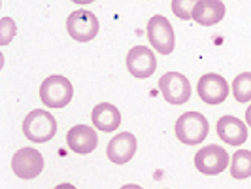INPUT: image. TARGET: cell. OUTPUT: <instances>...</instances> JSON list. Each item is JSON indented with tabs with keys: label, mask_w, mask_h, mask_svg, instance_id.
I'll list each match as a JSON object with an SVG mask.
<instances>
[{
	"label": "cell",
	"mask_w": 251,
	"mask_h": 189,
	"mask_svg": "<svg viewBox=\"0 0 251 189\" xmlns=\"http://www.w3.org/2000/svg\"><path fill=\"white\" fill-rule=\"evenodd\" d=\"M75 4H91V2H95V0H72Z\"/></svg>",
	"instance_id": "23"
},
{
	"label": "cell",
	"mask_w": 251,
	"mask_h": 189,
	"mask_svg": "<svg viewBox=\"0 0 251 189\" xmlns=\"http://www.w3.org/2000/svg\"><path fill=\"white\" fill-rule=\"evenodd\" d=\"M225 4L221 0H199L193 10V19L202 27L217 25L225 17Z\"/></svg>",
	"instance_id": "14"
},
{
	"label": "cell",
	"mask_w": 251,
	"mask_h": 189,
	"mask_svg": "<svg viewBox=\"0 0 251 189\" xmlns=\"http://www.w3.org/2000/svg\"><path fill=\"white\" fill-rule=\"evenodd\" d=\"M230 174L236 180H246L251 176V151L250 150H238L232 153L230 161Z\"/></svg>",
	"instance_id": "16"
},
{
	"label": "cell",
	"mask_w": 251,
	"mask_h": 189,
	"mask_svg": "<svg viewBox=\"0 0 251 189\" xmlns=\"http://www.w3.org/2000/svg\"><path fill=\"white\" fill-rule=\"evenodd\" d=\"M217 135L228 146H240L248 140V125L234 115H223L217 121Z\"/></svg>",
	"instance_id": "13"
},
{
	"label": "cell",
	"mask_w": 251,
	"mask_h": 189,
	"mask_svg": "<svg viewBox=\"0 0 251 189\" xmlns=\"http://www.w3.org/2000/svg\"><path fill=\"white\" fill-rule=\"evenodd\" d=\"M66 30L77 42H91L99 34V19L95 13L85 8L75 10L66 19Z\"/></svg>",
	"instance_id": "5"
},
{
	"label": "cell",
	"mask_w": 251,
	"mask_h": 189,
	"mask_svg": "<svg viewBox=\"0 0 251 189\" xmlns=\"http://www.w3.org/2000/svg\"><path fill=\"white\" fill-rule=\"evenodd\" d=\"M232 93L238 102L251 101V72H242L232 81Z\"/></svg>",
	"instance_id": "17"
},
{
	"label": "cell",
	"mask_w": 251,
	"mask_h": 189,
	"mask_svg": "<svg viewBox=\"0 0 251 189\" xmlns=\"http://www.w3.org/2000/svg\"><path fill=\"white\" fill-rule=\"evenodd\" d=\"M17 32V27L13 23V19L10 17H4L0 21V46H8L12 42V38Z\"/></svg>",
	"instance_id": "19"
},
{
	"label": "cell",
	"mask_w": 251,
	"mask_h": 189,
	"mask_svg": "<svg viewBox=\"0 0 251 189\" xmlns=\"http://www.w3.org/2000/svg\"><path fill=\"white\" fill-rule=\"evenodd\" d=\"M66 144L68 148L79 153V155H87L91 151L97 150L99 146V136H97V131L89 125H75L68 131L66 135Z\"/></svg>",
	"instance_id": "12"
},
{
	"label": "cell",
	"mask_w": 251,
	"mask_h": 189,
	"mask_svg": "<svg viewBox=\"0 0 251 189\" xmlns=\"http://www.w3.org/2000/svg\"><path fill=\"white\" fill-rule=\"evenodd\" d=\"M246 123L251 127V106L248 108V110H246Z\"/></svg>",
	"instance_id": "20"
},
{
	"label": "cell",
	"mask_w": 251,
	"mask_h": 189,
	"mask_svg": "<svg viewBox=\"0 0 251 189\" xmlns=\"http://www.w3.org/2000/svg\"><path fill=\"white\" fill-rule=\"evenodd\" d=\"M208 119L201 112H185L176 121V136L187 146H197L208 136Z\"/></svg>",
	"instance_id": "3"
},
{
	"label": "cell",
	"mask_w": 251,
	"mask_h": 189,
	"mask_svg": "<svg viewBox=\"0 0 251 189\" xmlns=\"http://www.w3.org/2000/svg\"><path fill=\"white\" fill-rule=\"evenodd\" d=\"M195 166L199 172L208 174V176L221 174L228 166V153L221 146H206V148L197 151Z\"/></svg>",
	"instance_id": "7"
},
{
	"label": "cell",
	"mask_w": 251,
	"mask_h": 189,
	"mask_svg": "<svg viewBox=\"0 0 251 189\" xmlns=\"http://www.w3.org/2000/svg\"><path fill=\"white\" fill-rule=\"evenodd\" d=\"M159 89L164 101L170 104H185L191 99V83L183 74L179 72H166L159 80Z\"/></svg>",
	"instance_id": "6"
},
{
	"label": "cell",
	"mask_w": 251,
	"mask_h": 189,
	"mask_svg": "<svg viewBox=\"0 0 251 189\" xmlns=\"http://www.w3.org/2000/svg\"><path fill=\"white\" fill-rule=\"evenodd\" d=\"M12 168L15 176L21 180H32L42 174L44 170V157L34 148H21L15 151L12 159Z\"/></svg>",
	"instance_id": "8"
},
{
	"label": "cell",
	"mask_w": 251,
	"mask_h": 189,
	"mask_svg": "<svg viewBox=\"0 0 251 189\" xmlns=\"http://www.w3.org/2000/svg\"><path fill=\"white\" fill-rule=\"evenodd\" d=\"M23 133L30 142L44 144L57 135V121L48 110H32L23 121Z\"/></svg>",
	"instance_id": "2"
},
{
	"label": "cell",
	"mask_w": 251,
	"mask_h": 189,
	"mask_svg": "<svg viewBox=\"0 0 251 189\" xmlns=\"http://www.w3.org/2000/svg\"><path fill=\"white\" fill-rule=\"evenodd\" d=\"M74 97V87L64 76H50L40 85V99L48 108H64Z\"/></svg>",
	"instance_id": "1"
},
{
	"label": "cell",
	"mask_w": 251,
	"mask_h": 189,
	"mask_svg": "<svg viewBox=\"0 0 251 189\" xmlns=\"http://www.w3.org/2000/svg\"><path fill=\"white\" fill-rule=\"evenodd\" d=\"M121 189H142L140 186H136V184H126V186H123Z\"/></svg>",
	"instance_id": "22"
},
{
	"label": "cell",
	"mask_w": 251,
	"mask_h": 189,
	"mask_svg": "<svg viewBox=\"0 0 251 189\" xmlns=\"http://www.w3.org/2000/svg\"><path fill=\"white\" fill-rule=\"evenodd\" d=\"M199 0H172V12L179 19H193V10Z\"/></svg>",
	"instance_id": "18"
},
{
	"label": "cell",
	"mask_w": 251,
	"mask_h": 189,
	"mask_svg": "<svg viewBox=\"0 0 251 189\" xmlns=\"http://www.w3.org/2000/svg\"><path fill=\"white\" fill-rule=\"evenodd\" d=\"M126 68L136 80H146L150 78L155 68H157V59L155 53L146 48V46H136L128 51L126 55Z\"/></svg>",
	"instance_id": "9"
},
{
	"label": "cell",
	"mask_w": 251,
	"mask_h": 189,
	"mask_svg": "<svg viewBox=\"0 0 251 189\" xmlns=\"http://www.w3.org/2000/svg\"><path fill=\"white\" fill-rule=\"evenodd\" d=\"M91 117H93V125L99 131H104V133H112L121 125V112L113 104H108V102L97 104L91 112Z\"/></svg>",
	"instance_id": "15"
},
{
	"label": "cell",
	"mask_w": 251,
	"mask_h": 189,
	"mask_svg": "<svg viewBox=\"0 0 251 189\" xmlns=\"http://www.w3.org/2000/svg\"><path fill=\"white\" fill-rule=\"evenodd\" d=\"M148 40L153 50H157L163 55H170L176 44L174 28L170 25V21L163 15H153L148 21Z\"/></svg>",
	"instance_id": "4"
},
{
	"label": "cell",
	"mask_w": 251,
	"mask_h": 189,
	"mask_svg": "<svg viewBox=\"0 0 251 189\" xmlns=\"http://www.w3.org/2000/svg\"><path fill=\"white\" fill-rule=\"evenodd\" d=\"M197 93L206 104H221L228 97V83L223 76L204 74L197 83Z\"/></svg>",
	"instance_id": "10"
},
{
	"label": "cell",
	"mask_w": 251,
	"mask_h": 189,
	"mask_svg": "<svg viewBox=\"0 0 251 189\" xmlns=\"http://www.w3.org/2000/svg\"><path fill=\"white\" fill-rule=\"evenodd\" d=\"M136 148H138L136 136H134L132 133H121V135H117V136H113V138L110 140L106 155H108V159H110L112 163L125 164L134 157Z\"/></svg>",
	"instance_id": "11"
},
{
	"label": "cell",
	"mask_w": 251,
	"mask_h": 189,
	"mask_svg": "<svg viewBox=\"0 0 251 189\" xmlns=\"http://www.w3.org/2000/svg\"><path fill=\"white\" fill-rule=\"evenodd\" d=\"M55 189H75V186H72V184H61V186H57Z\"/></svg>",
	"instance_id": "21"
}]
</instances>
